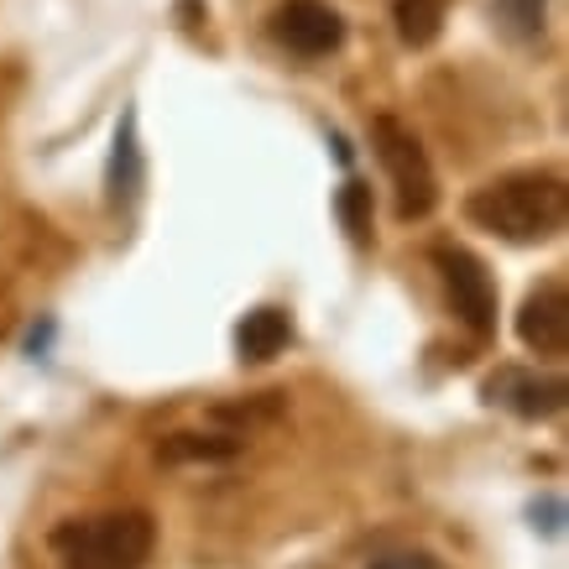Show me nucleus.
<instances>
[{
    "instance_id": "11",
    "label": "nucleus",
    "mask_w": 569,
    "mask_h": 569,
    "mask_svg": "<svg viewBox=\"0 0 569 569\" xmlns=\"http://www.w3.org/2000/svg\"><path fill=\"white\" fill-rule=\"evenodd\" d=\"M236 449H241V439H230V433H173L162 445V460L168 466H183V460H230Z\"/></svg>"
},
{
    "instance_id": "12",
    "label": "nucleus",
    "mask_w": 569,
    "mask_h": 569,
    "mask_svg": "<svg viewBox=\"0 0 569 569\" xmlns=\"http://www.w3.org/2000/svg\"><path fill=\"white\" fill-rule=\"evenodd\" d=\"M335 209H340V220H346L350 241H356V246L371 241V189H366V183H346Z\"/></svg>"
},
{
    "instance_id": "6",
    "label": "nucleus",
    "mask_w": 569,
    "mask_h": 569,
    "mask_svg": "<svg viewBox=\"0 0 569 569\" xmlns=\"http://www.w3.org/2000/svg\"><path fill=\"white\" fill-rule=\"evenodd\" d=\"M518 340L533 350V356H549V361L569 356V293H565V282H559V277L538 282L533 293L522 298Z\"/></svg>"
},
{
    "instance_id": "3",
    "label": "nucleus",
    "mask_w": 569,
    "mask_h": 569,
    "mask_svg": "<svg viewBox=\"0 0 569 569\" xmlns=\"http://www.w3.org/2000/svg\"><path fill=\"white\" fill-rule=\"evenodd\" d=\"M371 147H377L381 168L397 189V220H429L433 204H439V178H433V162L423 152V141L408 131L392 116H377L371 126Z\"/></svg>"
},
{
    "instance_id": "15",
    "label": "nucleus",
    "mask_w": 569,
    "mask_h": 569,
    "mask_svg": "<svg viewBox=\"0 0 569 569\" xmlns=\"http://www.w3.org/2000/svg\"><path fill=\"white\" fill-rule=\"evenodd\" d=\"M533 522L538 528H543V533H559V528H565V501L559 497H543V501H533Z\"/></svg>"
},
{
    "instance_id": "1",
    "label": "nucleus",
    "mask_w": 569,
    "mask_h": 569,
    "mask_svg": "<svg viewBox=\"0 0 569 569\" xmlns=\"http://www.w3.org/2000/svg\"><path fill=\"white\" fill-rule=\"evenodd\" d=\"M569 199L559 173H507L466 199V220L512 246H538L565 230Z\"/></svg>"
},
{
    "instance_id": "2",
    "label": "nucleus",
    "mask_w": 569,
    "mask_h": 569,
    "mask_svg": "<svg viewBox=\"0 0 569 569\" xmlns=\"http://www.w3.org/2000/svg\"><path fill=\"white\" fill-rule=\"evenodd\" d=\"M63 569H141L157 549V522L147 512H104V518H69L48 538Z\"/></svg>"
},
{
    "instance_id": "9",
    "label": "nucleus",
    "mask_w": 569,
    "mask_h": 569,
    "mask_svg": "<svg viewBox=\"0 0 569 569\" xmlns=\"http://www.w3.org/2000/svg\"><path fill=\"white\" fill-rule=\"evenodd\" d=\"M288 346H293V319L282 309H257L236 325V350H241V361H251V366L272 361V356H282Z\"/></svg>"
},
{
    "instance_id": "10",
    "label": "nucleus",
    "mask_w": 569,
    "mask_h": 569,
    "mask_svg": "<svg viewBox=\"0 0 569 569\" xmlns=\"http://www.w3.org/2000/svg\"><path fill=\"white\" fill-rule=\"evenodd\" d=\"M445 17H449V0H397L392 6L397 37L408 48H429L433 37L445 32Z\"/></svg>"
},
{
    "instance_id": "4",
    "label": "nucleus",
    "mask_w": 569,
    "mask_h": 569,
    "mask_svg": "<svg viewBox=\"0 0 569 569\" xmlns=\"http://www.w3.org/2000/svg\"><path fill=\"white\" fill-rule=\"evenodd\" d=\"M433 267H439V282H445L455 319L470 335H481V340L497 335V282L486 272V261L470 257L466 246H433Z\"/></svg>"
},
{
    "instance_id": "16",
    "label": "nucleus",
    "mask_w": 569,
    "mask_h": 569,
    "mask_svg": "<svg viewBox=\"0 0 569 569\" xmlns=\"http://www.w3.org/2000/svg\"><path fill=\"white\" fill-rule=\"evenodd\" d=\"M48 340H52V325H42V329H37V335H32V340H27V350H32V356H37V350H48Z\"/></svg>"
},
{
    "instance_id": "8",
    "label": "nucleus",
    "mask_w": 569,
    "mask_h": 569,
    "mask_svg": "<svg viewBox=\"0 0 569 569\" xmlns=\"http://www.w3.org/2000/svg\"><path fill=\"white\" fill-rule=\"evenodd\" d=\"M141 183H147V162H141V141H137V110L121 116V131H116V147H110V168H104V189H110V204L131 209L137 204Z\"/></svg>"
},
{
    "instance_id": "13",
    "label": "nucleus",
    "mask_w": 569,
    "mask_h": 569,
    "mask_svg": "<svg viewBox=\"0 0 569 569\" xmlns=\"http://www.w3.org/2000/svg\"><path fill=\"white\" fill-rule=\"evenodd\" d=\"M497 17L507 21L512 37H538L543 32V0H497Z\"/></svg>"
},
{
    "instance_id": "5",
    "label": "nucleus",
    "mask_w": 569,
    "mask_h": 569,
    "mask_svg": "<svg viewBox=\"0 0 569 569\" xmlns=\"http://www.w3.org/2000/svg\"><path fill=\"white\" fill-rule=\"evenodd\" d=\"M267 32H272L277 48L303 58V63L346 48V17L329 0H282L267 17Z\"/></svg>"
},
{
    "instance_id": "7",
    "label": "nucleus",
    "mask_w": 569,
    "mask_h": 569,
    "mask_svg": "<svg viewBox=\"0 0 569 569\" xmlns=\"http://www.w3.org/2000/svg\"><path fill=\"white\" fill-rule=\"evenodd\" d=\"M486 397L491 402H501L507 413L528 418V423H543V418H553L559 408H565V377H533V371H501V377L486 381Z\"/></svg>"
},
{
    "instance_id": "14",
    "label": "nucleus",
    "mask_w": 569,
    "mask_h": 569,
    "mask_svg": "<svg viewBox=\"0 0 569 569\" xmlns=\"http://www.w3.org/2000/svg\"><path fill=\"white\" fill-rule=\"evenodd\" d=\"M371 569H449V565L429 549H397V553H387V559H377Z\"/></svg>"
}]
</instances>
